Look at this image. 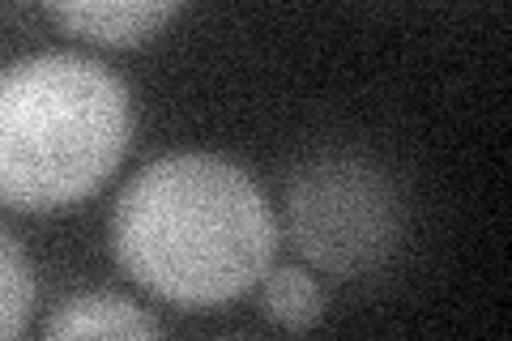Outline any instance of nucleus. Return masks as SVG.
<instances>
[{"label":"nucleus","mask_w":512,"mask_h":341,"mask_svg":"<svg viewBox=\"0 0 512 341\" xmlns=\"http://www.w3.org/2000/svg\"><path fill=\"white\" fill-rule=\"evenodd\" d=\"M107 243L128 282L171 307L201 312L261 286L278 261L282 222L244 162L171 150L124 180Z\"/></svg>","instance_id":"f257e3e1"},{"label":"nucleus","mask_w":512,"mask_h":341,"mask_svg":"<svg viewBox=\"0 0 512 341\" xmlns=\"http://www.w3.org/2000/svg\"><path fill=\"white\" fill-rule=\"evenodd\" d=\"M133 133V90L107 60L47 47L0 64V205L77 209L111 184Z\"/></svg>","instance_id":"f03ea898"},{"label":"nucleus","mask_w":512,"mask_h":341,"mask_svg":"<svg viewBox=\"0 0 512 341\" xmlns=\"http://www.w3.org/2000/svg\"><path fill=\"white\" fill-rule=\"evenodd\" d=\"M286 226L312 269L329 278H363L389 261L402 239V205L380 167L329 154L291 175Z\"/></svg>","instance_id":"7ed1b4c3"},{"label":"nucleus","mask_w":512,"mask_h":341,"mask_svg":"<svg viewBox=\"0 0 512 341\" xmlns=\"http://www.w3.org/2000/svg\"><path fill=\"white\" fill-rule=\"evenodd\" d=\"M188 0H43L47 18L64 35L107 52H133L158 39L180 18Z\"/></svg>","instance_id":"20e7f679"},{"label":"nucleus","mask_w":512,"mask_h":341,"mask_svg":"<svg viewBox=\"0 0 512 341\" xmlns=\"http://www.w3.org/2000/svg\"><path fill=\"white\" fill-rule=\"evenodd\" d=\"M47 341L60 337H163V320L137 299L116 290H77L47 312L43 329Z\"/></svg>","instance_id":"39448f33"},{"label":"nucleus","mask_w":512,"mask_h":341,"mask_svg":"<svg viewBox=\"0 0 512 341\" xmlns=\"http://www.w3.org/2000/svg\"><path fill=\"white\" fill-rule=\"evenodd\" d=\"M261 316L269 324H278V329H316L320 320H325V286L312 269L303 265H274L261 278Z\"/></svg>","instance_id":"423d86ee"},{"label":"nucleus","mask_w":512,"mask_h":341,"mask_svg":"<svg viewBox=\"0 0 512 341\" xmlns=\"http://www.w3.org/2000/svg\"><path fill=\"white\" fill-rule=\"evenodd\" d=\"M39 303V273L22 239L0 222V341L22 337Z\"/></svg>","instance_id":"0eeeda50"}]
</instances>
